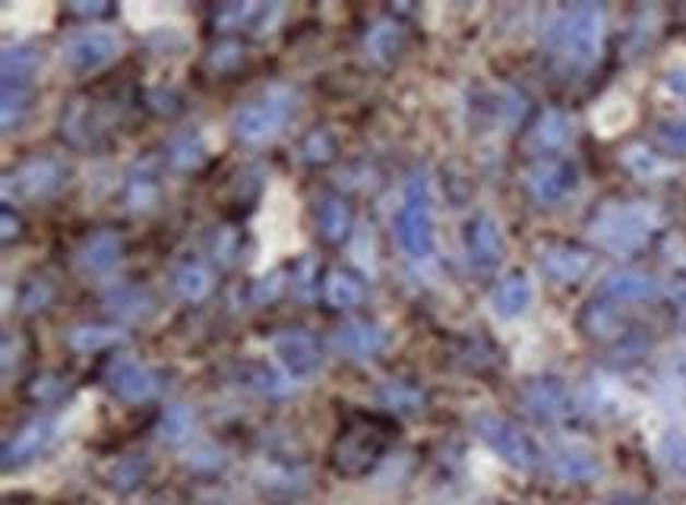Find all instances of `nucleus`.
Returning <instances> with one entry per match:
<instances>
[{"mask_svg":"<svg viewBox=\"0 0 686 505\" xmlns=\"http://www.w3.org/2000/svg\"><path fill=\"white\" fill-rule=\"evenodd\" d=\"M380 401L392 408V411H418V405L424 401L418 388L409 386V383H395L389 380L387 386L380 388Z\"/></svg>","mask_w":686,"mask_h":505,"instance_id":"obj_32","label":"nucleus"},{"mask_svg":"<svg viewBox=\"0 0 686 505\" xmlns=\"http://www.w3.org/2000/svg\"><path fill=\"white\" fill-rule=\"evenodd\" d=\"M604 294L617 303H642V300L658 298V281L646 272H636V268H620V272H611L604 278Z\"/></svg>","mask_w":686,"mask_h":505,"instance_id":"obj_17","label":"nucleus"},{"mask_svg":"<svg viewBox=\"0 0 686 505\" xmlns=\"http://www.w3.org/2000/svg\"><path fill=\"white\" fill-rule=\"evenodd\" d=\"M317 228H320V238L327 243H342L352 231V208L345 200L339 196H327L320 206H317Z\"/></svg>","mask_w":686,"mask_h":505,"instance_id":"obj_23","label":"nucleus"},{"mask_svg":"<svg viewBox=\"0 0 686 505\" xmlns=\"http://www.w3.org/2000/svg\"><path fill=\"white\" fill-rule=\"evenodd\" d=\"M51 298H55V288H51L48 278H29L23 285V291H20V310L23 313H38V310H45L51 303Z\"/></svg>","mask_w":686,"mask_h":505,"instance_id":"obj_35","label":"nucleus"},{"mask_svg":"<svg viewBox=\"0 0 686 505\" xmlns=\"http://www.w3.org/2000/svg\"><path fill=\"white\" fill-rule=\"evenodd\" d=\"M60 388H63V386H60L55 376H45V380H38V386L32 388V398H35V401H51V398L58 395Z\"/></svg>","mask_w":686,"mask_h":505,"instance_id":"obj_41","label":"nucleus"},{"mask_svg":"<svg viewBox=\"0 0 686 505\" xmlns=\"http://www.w3.org/2000/svg\"><path fill=\"white\" fill-rule=\"evenodd\" d=\"M29 105H32L29 86L3 83V108H0V118H3V130H7V133H13V130L23 123L26 111H29Z\"/></svg>","mask_w":686,"mask_h":505,"instance_id":"obj_29","label":"nucleus"},{"mask_svg":"<svg viewBox=\"0 0 686 505\" xmlns=\"http://www.w3.org/2000/svg\"><path fill=\"white\" fill-rule=\"evenodd\" d=\"M490 303H494V313L504 316V320H516L519 313H525V306L532 303V285L522 272H512L507 275L494 294H490Z\"/></svg>","mask_w":686,"mask_h":505,"instance_id":"obj_19","label":"nucleus"},{"mask_svg":"<svg viewBox=\"0 0 686 505\" xmlns=\"http://www.w3.org/2000/svg\"><path fill=\"white\" fill-rule=\"evenodd\" d=\"M55 430H58V423L51 417H32L29 423L20 426L16 436L3 446V468L7 471L20 468V465L32 461L35 455H42L48 448V443L55 440Z\"/></svg>","mask_w":686,"mask_h":505,"instance_id":"obj_14","label":"nucleus"},{"mask_svg":"<svg viewBox=\"0 0 686 505\" xmlns=\"http://www.w3.org/2000/svg\"><path fill=\"white\" fill-rule=\"evenodd\" d=\"M175 288L184 300H206L212 291V275L210 268L200 266V263H184L175 272Z\"/></svg>","mask_w":686,"mask_h":505,"instance_id":"obj_28","label":"nucleus"},{"mask_svg":"<svg viewBox=\"0 0 686 505\" xmlns=\"http://www.w3.org/2000/svg\"><path fill=\"white\" fill-rule=\"evenodd\" d=\"M537 263H541V272H544L547 278H554V281H560V285H572V281H579V278L589 275L592 256H589L586 250L572 247V243H547V247L541 250Z\"/></svg>","mask_w":686,"mask_h":505,"instance_id":"obj_16","label":"nucleus"},{"mask_svg":"<svg viewBox=\"0 0 686 505\" xmlns=\"http://www.w3.org/2000/svg\"><path fill=\"white\" fill-rule=\"evenodd\" d=\"M105 10H108V3H90V0H76L73 3V13H92V16H98Z\"/></svg>","mask_w":686,"mask_h":505,"instance_id":"obj_43","label":"nucleus"},{"mask_svg":"<svg viewBox=\"0 0 686 505\" xmlns=\"http://www.w3.org/2000/svg\"><path fill=\"white\" fill-rule=\"evenodd\" d=\"M279 291H282V272H275L272 278H263V281L257 285L253 298H257V303H267V300L275 298Z\"/></svg>","mask_w":686,"mask_h":505,"instance_id":"obj_40","label":"nucleus"},{"mask_svg":"<svg viewBox=\"0 0 686 505\" xmlns=\"http://www.w3.org/2000/svg\"><path fill=\"white\" fill-rule=\"evenodd\" d=\"M123 338H127V332H120L118 326H76L67 332V345L73 351H83V354L115 348Z\"/></svg>","mask_w":686,"mask_h":505,"instance_id":"obj_25","label":"nucleus"},{"mask_svg":"<svg viewBox=\"0 0 686 505\" xmlns=\"http://www.w3.org/2000/svg\"><path fill=\"white\" fill-rule=\"evenodd\" d=\"M395 235L412 260H427L434 253V203L424 175H412L395 215Z\"/></svg>","mask_w":686,"mask_h":505,"instance_id":"obj_4","label":"nucleus"},{"mask_svg":"<svg viewBox=\"0 0 686 505\" xmlns=\"http://www.w3.org/2000/svg\"><path fill=\"white\" fill-rule=\"evenodd\" d=\"M190 433H193V414L184 405H172L158 420V440L168 446H180L184 440H190Z\"/></svg>","mask_w":686,"mask_h":505,"instance_id":"obj_30","label":"nucleus"},{"mask_svg":"<svg viewBox=\"0 0 686 505\" xmlns=\"http://www.w3.org/2000/svg\"><path fill=\"white\" fill-rule=\"evenodd\" d=\"M525 190L537 206H557L576 190V168L564 158H541L525 175Z\"/></svg>","mask_w":686,"mask_h":505,"instance_id":"obj_10","label":"nucleus"},{"mask_svg":"<svg viewBox=\"0 0 686 505\" xmlns=\"http://www.w3.org/2000/svg\"><path fill=\"white\" fill-rule=\"evenodd\" d=\"M604 10L598 3H572L551 16L544 29V45L557 60L569 67H589L601 51Z\"/></svg>","mask_w":686,"mask_h":505,"instance_id":"obj_1","label":"nucleus"},{"mask_svg":"<svg viewBox=\"0 0 686 505\" xmlns=\"http://www.w3.org/2000/svg\"><path fill=\"white\" fill-rule=\"evenodd\" d=\"M0 63H3V83L29 86V80L38 70V51L32 45H7Z\"/></svg>","mask_w":686,"mask_h":505,"instance_id":"obj_26","label":"nucleus"},{"mask_svg":"<svg viewBox=\"0 0 686 505\" xmlns=\"http://www.w3.org/2000/svg\"><path fill=\"white\" fill-rule=\"evenodd\" d=\"M63 183H67V165L51 155H35L3 178V196L16 203H42L51 200Z\"/></svg>","mask_w":686,"mask_h":505,"instance_id":"obj_5","label":"nucleus"},{"mask_svg":"<svg viewBox=\"0 0 686 505\" xmlns=\"http://www.w3.org/2000/svg\"><path fill=\"white\" fill-rule=\"evenodd\" d=\"M465 250L475 268H494L504 260V235L490 215H475L465 228Z\"/></svg>","mask_w":686,"mask_h":505,"instance_id":"obj_15","label":"nucleus"},{"mask_svg":"<svg viewBox=\"0 0 686 505\" xmlns=\"http://www.w3.org/2000/svg\"><path fill=\"white\" fill-rule=\"evenodd\" d=\"M658 143L667 152L686 155V118L674 120V123H661L658 127Z\"/></svg>","mask_w":686,"mask_h":505,"instance_id":"obj_36","label":"nucleus"},{"mask_svg":"<svg viewBox=\"0 0 686 505\" xmlns=\"http://www.w3.org/2000/svg\"><path fill=\"white\" fill-rule=\"evenodd\" d=\"M374 426H377V420L358 423V426H352L348 433L339 436V443L332 448V468L339 474L360 477L380 461V455L387 448V436H380Z\"/></svg>","mask_w":686,"mask_h":505,"instance_id":"obj_7","label":"nucleus"},{"mask_svg":"<svg viewBox=\"0 0 686 505\" xmlns=\"http://www.w3.org/2000/svg\"><path fill=\"white\" fill-rule=\"evenodd\" d=\"M589 231L598 240V247H604L617 256H627L652 238L655 215L642 203H604L595 212Z\"/></svg>","mask_w":686,"mask_h":505,"instance_id":"obj_3","label":"nucleus"},{"mask_svg":"<svg viewBox=\"0 0 686 505\" xmlns=\"http://www.w3.org/2000/svg\"><path fill=\"white\" fill-rule=\"evenodd\" d=\"M569 140V120L564 111H544L535 127V143L541 149H560Z\"/></svg>","mask_w":686,"mask_h":505,"instance_id":"obj_31","label":"nucleus"},{"mask_svg":"<svg viewBox=\"0 0 686 505\" xmlns=\"http://www.w3.org/2000/svg\"><path fill=\"white\" fill-rule=\"evenodd\" d=\"M383 345H387V332L370 320H348L332 335V348L348 360H367V357L380 354Z\"/></svg>","mask_w":686,"mask_h":505,"instance_id":"obj_13","label":"nucleus"},{"mask_svg":"<svg viewBox=\"0 0 686 505\" xmlns=\"http://www.w3.org/2000/svg\"><path fill=\"white\" fill-rule=\"evenodd\" d=\"M272 354L282 363V370L292 376V380H307L320 370L323 363V351H320V341L307 332V328H288V332H279L272 338Z\"/></svg>","mask_w":686,"mask_h":505,"instance_id":"obj_9","label":"nucleus"},{"mask_svg":"<svg viewBox=\"0 0 686 505\" xmlns=\"http://www.w3.org/2000/svg\"><path fill=\"white\" fill-rule=\"evenodd\" d=\"M472 430L477 433V440L490 452H497L509 468H519V471H529L537 465V448L535 443L512 423L500 414H475L472 417Z\"/></svg>","mask_w":686,"mask_h":505,"instance_id":"obj_6","label":"nucleus"},{"mask_svg":"<svg viewBox=\"0 0 686 505\" xmlns=\"http://www.w3.org/2000/svg\"><path fill=\"white\" fill-rule=\"evenodd\" d=\"M661 455H664V461H667L674 471H684L686 474V436H681V433H667L664 443H661Z\"/></svg>","mask_w":686,"mask_h":505,"instance_id":"obj_37","label":"nucleus"},{"mask_svg":"<svg viewBox=\"0 0 686 505\" xmlns=\"http://www.w3.org/2000/svg\"><path fill=\"white\" fill-rule=\"evenodd\" d=\"M522 405L541 423H557L572 411L569 392L560 380H532L522 388Z\"/></svg>","mask_w":686,"mask_h":505,"instance_id":"obj_12","label":"nucleus"},{"mask_svg":"<svg viewBox=\"0 0 686 505\" xmlns=\"http://www.w3.org/2000/svg\"><path fill=\"white\" fill-rule=\"evenodd\" d=\"M105 383L108 388L118 395L120 401H127V405H143V401H150L158 395V376L152 373L150 366H143V363H137V360H130V357H120V360H111V366H108V373H105Z\"/></svg>","mask_w":686,"mask_h":505,"instance_id":"obj_11","label":"nucleus"},{"mask_svg":"<svg viewBox=\"0 0 686 505\" xmlns=\"http://www.w3.org/2000/svg\"><path fill=\"white\" fill-rule=\"evenodd\" d=\"M158 200V183H155V178H152L150 171H137L133 178H130V183H127V203H130V208H137V212H143V208H150L152 203Z\"/></svg>","mask_w":686,"mask_h":505,"instance_id":"obj_34","label":"nucleus"},{"mask_svg":"<svg viewBox=\"0 0 686 505\" xmlns=\"http://www.w3.org/2000/svg\"><path fill=\"white\" fill-rule=\"evenodd\" d=\"M298 108V95L288 86H269L263 95L244 101L232 115V133L244 146H263L267 140L279 136L282 127L292 120Z\"/></svg>","mask_w":686,"mask_h":505,"instance_id":"obj_2","label":"nucleus"},{"mask_svg":"<svg viewBox=\"0 0 686 505\" xmlns=\"http://www.w3.org/2000/svg\"><path fill=\"white\" fill-rule=\"evenodd\" d=\"M143 471H146V461H123V468H120L118 474H115V486H120V490H130L140 477H143Z\"/></svg>","mask_w":686,"mask_h":505,"instance_id":"obj_38","label":"nucleus"},{"mask_svg":"<svg viewBox=\"0 0 686 505\" xmlns=\"http://www.w3.org/2000/svg\"><path fill=\"white\" fill-rule=\"evenodd\" d=\"M120 38L105 26H90V29L73 32L63 45H60V60L63 67L76 70V73H92L102 70L105 63L118 58Z\"/></svg>","mask_w":686,"mask_h":505,"instance_id":"obj_8","label":"nucleus"},{"mask_svg":"<svg viewBox=\"0 0 686 505\" xmlns=\"http://www.w3.org/2000/svg\"><path fill=\"white\" fill-rule=\"evenodd\" d=\"M165 158L178 171H193V168H200L206 161V146H203V140L197 133H178L165 146Z\"/></svg>","mask_w":686,"mask_h":505,"instance_id":"obj_27","label":"nucleus"},{"mask_svg":"<svg viewBox=\"0 0 686 505\" xmlns=\"http://www.w3.org/2000/svg\"><path fill=\"white\" fill-rule=\"evenodd\" d=\"M551 471L564 483H589L598 477V461L582 448H557L551 458Z\"/></svg>","mask_w":686,"mask_h":505,"instance_id":"obj_22","label":"nucleus"},{"mask_svg":"<svg viewBox=\"0 0 686 505\" xmlns=\"http://www.w3.org/2000/svg\"><path fill=\"white\" fill-rule=\"evenodd\" d=\"M402 38H405V32L395 20H377L374 29L367 32V55L377 63H389V60L399 58Z\"/></svg>","mask_w":686,"mask_h":505,"instance_id":"obj_24","label":"nucleus"},{"mask_svg":"<svg viewBox=\"0 0 686 505\" xmlns=\"http://www.w3.org/2000/svg\"><path fill=\"white\" fill-rule=\"evenodd\" d=\"M0 228H3V240L10 243L13 238H20V231H23V218L20 215H13V208L3 206L0 212Z\"/></svg>","mask_w":686,"mask_h":505,"instance_id":"obj_39","label":"nucleus"},{"mask_svg":"<svg viewBox=\"0 0 686 505\" xmlns=\"http://www.w3.org/2000/svg\"><path fill=\"white\" fill-rule=\"evenodd\" d=\"M105 310L118 320H143L152 310L150 291H143L140 285H115L105 291Z\"/></svg>","mask_w":686,"mask_h":505,"instance_id":"obj_21","label":"nucleus"},{"mask_svg":"<svg viewBox=\"0 0 686 505\" xmlns=\"http://www.w3.org/2000/svg\"><path fill=\"white\" fill-rule=\"evenodd\" d=\"M238 45H225V48H215V55H212V67H218V70H225V67H232V63H238L240 55Z\"/></svg>","mask_w":686,"mask_h":505,"instance_id":"obj_42","label":"nucleus"},{"mask_svg":"<svg viewBox=\"0 0 686 505\" xmlns=\"http://www.w3.org/2000/svg\"><path fill=\"white\" fill-rule=\"evenodd\" d=\"M120 256H123V238L118 231H98L92 235L83 250H80V263L86 272H95V275H105L111 268L118 266Z\"/></svg>","mask_w":686,"mask_h":505,"instance_id":"obj_18","label":"nucleus"},{"mask_svg":"<svg viewBox=\"0 0 686 505\" xmlns=\"http://www.w3.org/2000/svg\"><path fill=\"white\" fill-rule=\"evenodd\" d=\"M300 155H304V161H310V165H327V161H332V155H335V136H332L329 130H314V133H307L304 143H300Z\"/></svg>","mask_w":686,"mask_h":505,"instance_id":"obj_33","label":"nucleus"},{"mask_svg":"<svg viewBox=\"0 0 686 505\" xmlns=\"http://www.w3.org/2000/svg\"><path fill=\"white\" fill-rule=\"evenodd\" d=\"M323 298L332 310H352L367 298V288L355 272L332 268V272H327V281H323Z\"/></svg>","mask_w":686,"mask_h":505,"instance_id":"obj_20","label":"nucleus"}]
</instances>
